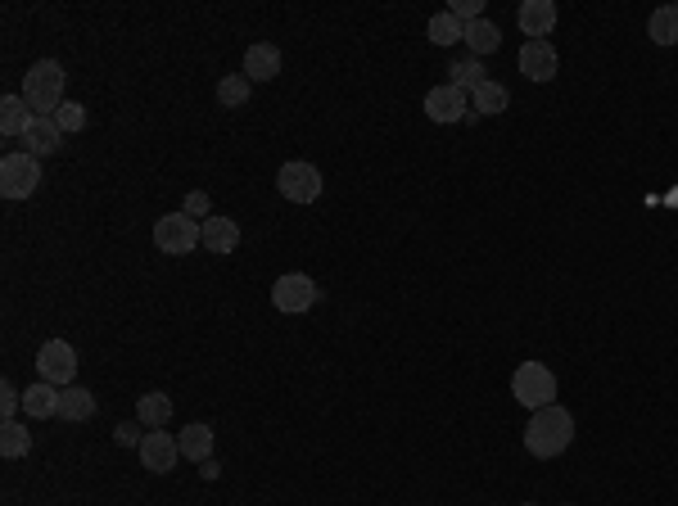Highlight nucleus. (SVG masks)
I'll return each instance as SVG.
<instances>
[{"instance_id": "7ed1b4c3", "label": "nucleus", "mask_w": 678, "mask_h": 506, "mask_svg": "<svg viewBox=\"0 0 678 506\" xmlns=\"http://www.w3.org/2000/svg\"><path fill=\"white\" fill-rule=\"evenodd\" d=\"M511 398H516L520 407H529V412H538V407H552L556 403V375L547 362H520L516 375H511Z\"/></svg>"}, {"instance_id": "2eb2a0df", "label": "nucleus", "mask_w": 678, "mask_h": 506, "mask_svg": "<svg viewBox=\"0 0 678 506\" xmlns=\"http://www.w3.org/2000/svg\"><path fill=\"white\" fill-rule=\"evenodd\" d=\"M204 249L208 253H236L240 249V226L231 217H204Z\"/></svg>"}, {"instance_id": "473e14b6", "label": "nucleus", "mask_w": 678, "mask_h": 506, "mask_svg": "<svg viewBox=\"0 0 678 506\" xmlns=\"http://www.w3.org/2000/svg\"><path fill=\"white\" fill-rule=\"evenodd\" d=\"M525 506H538V502H525Z\"/></svg>"}, {"instance_id": "393cba45", "label": "nucleus", "mask_w": 678, "mask_h": 506, "mask_svg": "<svg viewBox=\"0 0 678 506\" xmlns=\"http://www.w3.org/2000/svg\"><path fill=\"white\" fill-rule=\"evenodd\" d=\"M507 104H511L507 86L493 82V77H489V82H480V86L471 91V109H475V113H502Z\"/></svg>"}, {"instance_id": "f3484780", "label": "nucleus", "mask_w": 678, "mask_h": 506, "mask_svg": "<svg viewBox=\"0 0 678 506\" xmlns=\"http://www.w3.org/2000/svg\"><path fill=\"white\" fill-rule=\"evenodd\" d=\"M91 412H95V394L91 389H82V385H68V389H59V416L64 421H91Z\"/></svg>"}, {"instance_id": "ddd939ff", "label": "nucleus", "mask_w": 678, "mask_h": 506, "mask_svg": "<svg viewBox=\"0 0 678 506\" xmlns=\"http://www.w3.org/2000/svg\"><path fill=\"white\" fill-rule=\"evenodd\" d=\"M245 77L249 82H272V77H281V50L272 46V41H254V46L245 50Z\"/></svg>"}, {"instance_id": "a878e982", "label": "nucleus", "mask_w": 678, "mask_h": 506, "mask_svg": "<svg viewBox=\"0 0 678 506\" xmlns=\"http://www.w3.org/2000/svg\"><path fill=\"white\" fill-rule=\"evenodd\" d=\"M462 37H466V23L457 19L452 10H443V14H434L430 19V41L434 46H457Z\"/></svg>"}, {"instance_id": "dca6fc26", "label": "nucleus", "mask_w": 678, "mask_h": 506, "mask_svg": "<svg viewBox=\"0 0 678 506\" xmlns=\"http://www.w3.org/2000/svg\"><path fill=\"white\" fill-rule=\"evenodd\" d=\"M23 412H28L32 421H50V416H59V389L46 385V380H37V385L23 394Z\"/></svg>"}, {"instance_id": "6e6552de", "label": "nucleus", "mask_w": 678, "mask_h": 506, "mask_svg": "<svg viewBox=\"0 0 678 506\" xmlns=\"http://www.w3.org/2000/svg\"><path fill=\"white\" fill-rule=\"evenodd\" d=\"M37 371H41V380H46V385L68 389V385H73V375H77V348L64 344V339H50V344H41Z\"/></svg>"}, {"instance_id": "c756f323", "label": "nucleus", "mask_w": 678, "mask_h": 506, "mask_svg": "<svg viewBox=\"0 0 678 506\" xmlns=\"http://www.w3.org/2000/svg\"><path fill=\"white\" fill-rule=\"evenodd\" d=\"M452 14L462 23H475V19H484V0H452Z\"/></svg>"}, {"instance_id": "f03ea898", "label": "nucleus", "mask_w": 678, "mask_h": 506, "mask_svg": "<svg viewBox=\"0 0 678 506\" xmlns=\"http://www.w3.org/2000/svg\"><path fill=\"white\" fill-rule=\"evenodd\" d=\"M64 64H55V59H41V64H32L28 73H23V100L32 104V109L41 113V118H50V113L64 104Z\"/></svg>"}, {"instance_id": "b1692460", "label": "nucleus", "mask_w": 678, "mask_h": 506, "mask_svg": "<svg viewBox=\"0 0 678 506\" xmlns=\"http://www.w3.org/2000/svg\"><path fill=\"white\" fill-rule=\"evenodd\" d=\"M647 37L656 46H678V5H660L647 23Z\"/></svg>"}, {"instance_id": "7c9ffc66", "label": "nucleus", "mask_w": 678, "mask_h": 506, "mask_svg": "<svg viewBox=\"0 0 678 506\" xmlns=\"http://www.w3.org/2000/svg\"><path fill=\"white\" fill-rule=\"evenodd\" d=\"M113 439L123 443V448H141V439H145V434H136V425H132V421H123V425H118V430H113Z\"/></svg>"}, {"instance_id": "412c9836", "label": "nucleus", "mask_w": 678, "mask_h": 506, "mask_svg": "<svg viewBox=\"0 0 678 506\" xmlns=\"http://www.w3.org/2000/svg\"><path fill=\"white\" fill-rule=\"evenodd\" d=\"M498 41H502L498 23H489V19H475V23H466V37H462V46L471 50L475 59H480V55H493V50H498Z\"/></svg>"}, {"instance_id": "4468645a", "label": "nucleus", "mask_w": 678, "mask_h": 506, "mask_svg": "<svg viewBox=\"0 0 678 506\" xmlns=\"http://www.w3.org/2000/svg\"><path fill=\"white\" fill-rule=\"evenodd\" d=\"M516 19H520V32H525L529 41H547V32L556 28V5L552 0H525Z\"/></svg>"}, {"instance_id": "9b49d317", "label": "nucleus", "mask_w": 678, "mask_h": 506, "mask_svg": "<svg viewBox=\"0 0 678 506\" xmlns=\"http://www.w3.org/2000/svg\"><path fill=\"white\" fill-rule=\"evenodd\" d=\"M520 73H525L529 82H552L556 77L552 41H525V46H520Z\"/></svg>"}, {"instance_id": "20e7f679", "label": "nucleus", "mask_w": 678, "mask_h": 506, "mask_svg": "<svg viewBox=\"0 0 678 506\" xmlns=\"http://www.w3.org/2000/svg\"><path fill=\"white\" fill-rule=\"evenodd\" d=\"M154 244H159V253H172V258L195 253L204 244V222H195L190 213H168L154 222Z\"/></svg>"}, {"instance_id": "423d86ee", "label": "nucleus", "mask_w": 678, "mask_h": 506, "mask_svg": "<svg viewBox=\"0 0 678 506\" xmlns=\"http://www.w3.org/2000/svg\"><path fill=\"white\" fill-rule=\"evenodd\" d=\"M276 190H281L290 204H317L321 199V172L303 159H290V163H281V172H276Z\"/></svg>"}, {"instance_id": "bb28decb", "label": "nucleus", "mask_w": 678, "mask_h": 506, "mask_svg": "<svg viewBox=\"0 0 678 506\" xmlns=\"http://www.w3.org/2000/svg\"><path fill=\"white\" fill-rule=\"evenodd\" d=\"M448 73H452V86H462L466 95H471L480 82H489V77H484V64H480L475 55H471V59H457V64L448 68Z\"/></svg>"}, {"instance_id": "6ab92c4d", "label": "nucleus", "mask_w": 678, "mask_h": 506, "mask_svg": "<svg viewBox=\"0 0 678 506\" xmlns=\"http://www.w3.org/2000/svg\"><path fill=\"white\" fill-rule=\"evenodd\" d=\"M32 104L23 100V95H5V100H0V132L5 136H23L28 132V122L37 118V113H28Z\"/></svg>"}, {"instance_id": "c85d7f7f", "label": "nucleus", "mask_w": 678, "mask_h": 506, "mask_svg": "<svg viewBox=\"0 0 678 506\" xmlns=\"http://www.w3.org/2000/svg\"><path fill=\"white\" fill-rule=\"evenodd\" d=\"M19 407H23V394L10 385V380H5V385H0V425L14 421V416H19Z\"/></svg>"}, {"instance_id": "0eeeda50", "label": "nucleus", "mask_w": 678, "mask_h": 506, "mask_svg": "<svg viewBox=\"0 0 678 506\" xmlns=\"http://www.w3.org/2000/svg\"><path fill=\"white\" fill-rule=\"evenodd\" d=\"M317 299H321L317 281H312V276H303V272H290V276H281V281L272 285L276 312H290V317H299V312L317 308Z\"/></svg>"}, {"instance_id": "2f4dec72", "label": "nucleus", "mask_w": 678, "mask_h": 506, "mask_svg": "<svg viewBox=\"0 0 678 506\" xmlns=\"http://www.w3.org/2000/svg\"><path fill=\"white\" fill-rule=\"evenodd\" d=\"M186 213H190V217H204V213H208V195H204V190L186 195ZM208 217H213V213H208Z\"/></svg>"}, {"instance_id": "1a4fd4ad", "label": "nucleus", "mask_w": 678, "mask_h": 506, "mask_svg": "<svg viewBox=\"0 0 678 506\" xmlns=\"http://www.w3.org/2000/svg\"><path fill=\"white\" fill-rule=\"evenodd\" d=\"M466 113H471V95L462 91V86H434V91H425V118L430 122H462Z\"/></svg>"}, {"instance_id": "9d476101", "label": "nucleus", "mask_w": 678, "mask_h": 506, "mask_svg": "<svg viewBox=\"0 0 678 506\" xmlns=\"http://www.w3.org/2000/svg\"><path fill=\"white\" fill-rule=\"evenodd\" d=\"M141 461H145V470H154V475H168V470L181 461V443L172 439V434H163V430L145 434L141 439Z\"/></svg>"}, {"instance_id": "4be33fe9", "label": "nucleus", "mask_w": 678, "mask_h": 506, "mask_svg": "<svg viewBox=\"0 0 678 506\" xmlns=\"http://www.w3.org/2000/svg\"><path fill=\"white\" fill-rule=\"evenodd\" d=\"M32 452V434L23 421H5L0 425V457L14 461V457H28Z\"/></svg>"}, {"instance_id": "5701e85b", "label": "nucleus", "mask_w": 678, "mask_h": 506, "mask_svg": "<svg viewBox=\"0 0 678 506\" xmlns=\"http://www.w3.org/2000/svg\"><path fill=\"white\" fill-rule=\"evenodd\" d=\"M249 95H254V82H249L245 73H231L217 82V104H222V109H245Z\"/></svg>"}, {"instance_id": "cd10ccee", "label": "nucleus", "mask_w": 678, "mask_h": 506, "mask_svg": "<svg viewBox=\"0 0 678 506\" xmlns=\"http://www.w3.org/2000/svg\"><path fill=\"white\" fill-rule=\"evenodd\" d=\"M50 118L59 122V132H64V136H68V132H82V127H86V109H82L77 100H64L55 113H50Z\"/></svg>"}, {"instance_id": "f257e3e1", "label": "nucleus", "mask_w": 678, "mask_h": 506, "mask_svg": "<svg viewBox=\"0 0 678 506\" xmlns=\"http://www.w3.org/2000/svg\"><path fill=\"white\" fill-rule=\"evenodd\" d=\"M570 439H575V416L565 412V407H538V412H529V425H525V452L538 461H552L561 457L565 448H570Z\"/></svg>"}, {"instance_id": "aec40b11", "label": "nucleus", "mask_w": 678, "mask_h": 506, "mask_svg": "<svg viewBox=\"0 0 678 506\" xmlns=\"http://www.w3.org/2000/svg\"><path fill=\"white\" fill-rule=\"evenodd\" d=\"M177 443H181V457H190V461H213V430L208 425H186V430L177 434Z\"/></svg>"}, {"instance_id": "39448f33", "label": "nucleus", "mask_w": 678, "mask_h": 506, "mask_svg": "<svg viewBox=\"0 0 678 506\" xmlns=\"http://www.w3.org/2000/svg\"><path fill=\"white\" fill-rule=\"evenodd\" d=\"M41 186V159H32L28 150H14L0 159V195L5 199H28Z\"/></svg>"}, {"instance_id": "f8f14e48", "label": "nucleus", "mask_w": 678, "mask_h": 506, "mask_svg": "<svg viewBox=\"0 0 678 506\" xmlns=\"http://www.w3.org/2000/svg\"><path fill=\"white\" fill-rule=\"evenodd\" d=\"M19 141L28 145L32 159H46V154H55L59 145H64V132H59V122H55V118H41V113H37V118L28 122V132H23Z\"/></svg>"}, {"instance_id": "a211bd4d", "label": "nucleus", "mask_w": 678, "mask_h": 506, "mask_svg": "<svg viewBox=\"0 0 678 506\" xmlns=\"http://www.w3.org/2000/svg\"><path fill=\"white\" fill-rule=\"evenodd\" d=\"M136 421L145 425V430H163V425L172 421V398L168 394H145V398H136Z\"/></svg>"}]
</instances>
